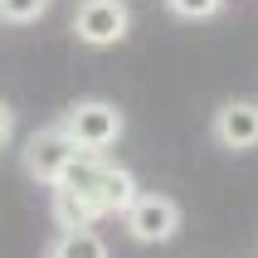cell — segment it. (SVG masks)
<instances>
[{
	"label": "cell",
	"mask_w": 258,
	"mask_h": 258,
	"mask_svg": "<svg viewBox=\"0 0 258 258\" xmlns=\"http://www.w3.org/2000/svg\"><path fill=\"white\" fill-rule=\"evenodd\" d=\"M73 156H78V146H73V137L63 127H44L25 142V171L39 185H58V175L73 166Z\"/></svg>",
	"instance_id": "277c9868"
},
{
	"label": "cell",
	"mask_w": 258,
	"mask_h": 258,
	"mask_svg": "<svg viewBox=\"0 0 258 258\" xmlns=\"http://www.w3.org/2000/svg\"><path fill=\"white\" fill-rule=\"evenodd\" d=\"M166 10L180 15V20H210V15L224 10V0H166Z\"/></svg>",
	"instance_id": "30bf717a"
},
{
	"label": "cell",
	"mask_w": 258,
	"mask_h": 258,
	"mask_svg": "<svg viewBox=\"0 0 258 258\" xmlns=\"http://www.w3.org/2000/svg\"><path fill=\"white\" fill-rule=\"evenodd\" d=\"M58 127L73 137V146L78 151H93V156H107L117 146V137H122V112H117L112 102H102V98H88V102H73L69 117L58 122Z\"/></svg>",
	"instance_id": "6da1fadb"
},
{
	"label": "cell",
	"mask_w": 258,
	"mask_h": 258,
	"mask_svg": "<svg viewBox=\"0 0 258 258\" xmlns=\"http://www.w3.org/2000/svg\"><path fill=\"white\" fill-rule=\"evenodd\" d=\"M10 132H15V112L5 107V102H0V146L10 142Z\"/></svg>",
	"instance_id": "8fae6325"
},
{
	"label": "cell",
	"mask_w": 258,
	"mask_h": 258,
	"mask_svg": "<svg viewBox=\"0 0 258 258\" xmlns=\"http://www.w3.org/2000/svg\"><path fill=\"white\" fill-rule=\"evenodd\" d=\"M127 29H132L127 0H78V10H73V34L88 49H112L127 39Z\"/></svg>",
	"instance_id": "7a4b0ae2"
},
{
	"label": "cell",
	"mask_w": 258,
	"mask_h": 258,
	"mask_svg": "<svg viewBox=\"0 0 258 258\" xmlns=\"http://www.w3.org/2000/svg\"><path fill=\"white\" fill-rule=\"evenodd\" d=\"M215 142L229 151H253L258 146V102L234 98L215 112Z\"/></svg>",
	"instance_id": "5b68a950"
},
{
	"label": "cell",
	"mask_w": 258,
	"mask_h": 258,
	"mask_svg": "<svg viewBox=\"0 0 258 258\" xmlns=\"http://www.w3.org/2000/svg\"><path fill=\"white\" fill-rule=\"evenodd\" d=\"M49 10V0H0V20L5 25H34Z\"/></svg>",
	"instance_id": "9c48e42d"
},
{
	"label": "cell",
	"mask_w": 258,
	"mask_h": 258,
	"mask_svg": "<svg viewBox=\"0 0 258 258\" xmlns=\"http://www.w3.org/2000/svg\"><path fill=\"white\" fill-rule=\"evenodd\" d=\"M54 219L63 224V229H88V224L102 219V210H98V200H88V195H78V190L54 185Z\"/></svg>",
	"instance_id": "52a82bcc"
},
{
	"label": "cell",
	"mask_w": 258,
	"mask_h": 258,
	"mask_svg": "<svg viewBox=\"0 0 258 258\" xmlns=\"http://www.w3.org/2000/svg\"><path fill=\"white\" fill-rule=\"evenodd\" d=\"M122 219H127V234L137 239V244H171L175 229H180V205H175L171 195L142 190Z\"/></svg>",
	"instance_id": "3957f363"
},
{
	"label": "cell",
	"mask_w": 258,
	"mask_h": 258,
	"mask_svg": "<svg viewBox=\"0 0 258 258\" xmlns=\"http://www.w3.org/2000/svg\"><path fill=\"white\" fill-rule=\"evenodd\" d=\"M49 258H107V244H102V234L88 224V229H63L49 248Z\"/></svg>",
	"instance_id": "ba28073f"
},
{
	"label": "cell",
	"mask_w": 258,
	"mask_h": 258,
	"mask_svg": "<svg viewBox=\"0 0 258 258\" xmlns=\"http://www.w3.org/2000/svg\"><path fill=\"white\" fill-rule=\"evenodd\" d=\"M137 195H142V190H137V175L132 171H122V166H107V171H102V185H98L102 215H127Z\"/></svg>",
	"instance_id": "8992f818"
}]
</instances>
